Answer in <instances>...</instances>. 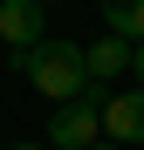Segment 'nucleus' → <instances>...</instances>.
Instances as JSON below:
<instances>
[{
	"label": "nucleus",
	"mask_w": 144,
	"mask_h": 150,
	"mask_svg": "<svg viewBox=\"0 0 144 150\" xmlns=\"http://www.w3.org/2000/svg\"><path fill=\"white\" fill-rule=\"evenodd\" d=\"M14 150H48V143H14Z\"/></svg>",
	"instance_id": "obj_8"
},
{
	"label": "nucleus",
	"mask_w": 144,
	"mask_h": 150,
	"mask_svg": "<svg viewBox=\"0 0 144 150\" xmlns=\"http://www.w3.org/2000/svg\"><path fill=\"white\" fill-rule=\"evenodd\" d=\"M89 150H117V143H89Z\"/></svg>",
	"instance_id": "obj_9"
},
{
	"label": "nucleus",
	"mask_w": 144,
	"mask_h": 150,
	"mask_svg": "<svg viewBox=\"0 0 144 150\" xmlns=\"http://www.w3.org/2000/svg\"><path fill=\"white\" fill-rule=\"evenodd\" d=\"M130 75H137V89H144V41L130 48Z\"/></svg>",
	"instance_id": "obj_7"
},
{
	"label": "nucleus",
	"mask_w": 144,
	"mask_h": 150,
	"mask_svg": "<svg viewBox=\"0 0 144 150\" xmlns=\"http://www.w3.org/2000/svg\"><path fill=\"white\" fill-rule=\"evenodd\" d=\"M89 143H103V96H76V103H55V116H48V150H89Z\"/></svg>",
	"instance_id": "obj_2"
},
{
	"label": "nucleus",
	"mask_w": 144,
	"mask_h": 150,
	"mask_svg": "<svg viewBox=\"0 0 144 150\" xmlns=\"http://www.w3.org/2000/svg\"><path fill=\"white\" fill-rule=\"evenodd\" d=\"M0 41L14 48H34V41H48L41 34V0H0Z\"/></svg>",
	"instance_id": "obj_4"
},
{
	"label": "nucleus",
	"mask_w": 144,
	"mask_h": 150,
	"mask_svg": "<svg viewBox=\"0 0 144 150\" xmlns=\"http://www.w3.org/2000/svg\"><path fill=\"white\" fill-rule=\"evenodd\" d=\"M14 68L34 82V96H48V103H76V96H89V62L76 41H34L21 48Z\"/></svg>",
	"instance_id": "obj_1"
},
{
	"label": "nucleus",
	"mask_w": 144,
	"mask_h": 150,
	"mask_svg": "<svg viewBox=\"0 0 144 150\" xmlns=\"http://www.w3.org/2000/svg\"><path fill=\"white\" fill-rule=\"evenodd\" d=\"M41 7H62V0H41Z\"/></svg>",
	"instance_id": "obj_10"
},
{
	"label": "nucleus",
	"mask_w": 144,
	"mask_h": 150,
	"mask_svg": "<svg viewBox=\"0 0 144 150\" xmlns=\"http://www.w3.org/2000/svg\"><path fill=\"white\" fill-rule=\"evenodd\" d=\"M96 7H103V28L117 34V41H144V0H96Z\"/></svg>",
	"instance_id": "obj_6"
},
{
	"label": "nucleus",
	"mask_w": 144,
	"mask_h": 150,
	"mask_svg": "<svg viewBox=\"0 0 144 150\" xmlns=\"http://www.w3.org/2000/svg\"><path fill=\"white\" fill-rule=\"evenodd\" d=\"M82 62H89V82L103 89L110 75H130V41H117V34H103V41H89V48H82Z\"/></svg>",
	"instance_id": "obj_5"
},
{
	"label": "nucleus",
	"mask_w": 144,
	"mask_h": 150,
	"mask_svg": "<svg viewBox=\"0 0 144 150\" xmlns=\"http://www.w3.org/2000/svg\"><path fill=\"white\" fill-rule=\"evenodd\" d=\"M103 143H117V150L144 143V89H117V96H103Z\"/></svg>",
	"instance_id": "obj_3"
}]
</instances>
